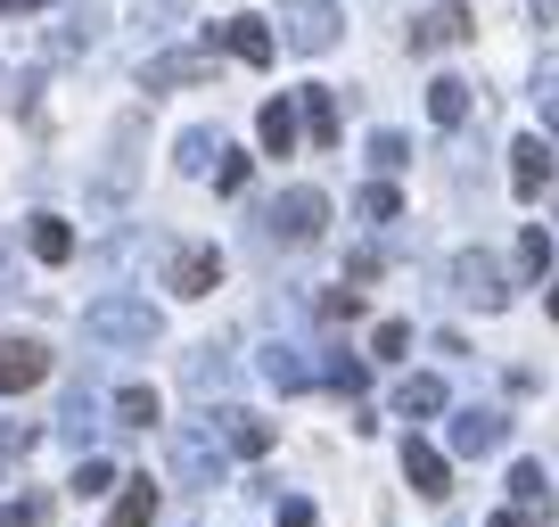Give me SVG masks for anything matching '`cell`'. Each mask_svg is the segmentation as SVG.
<instances>
[{"mask_svg": "<svg viewBox=\"0 0 559 527\" xmlns=\"http://www.w3.org/2000/svg\"><path fill=\"white\" fill-rule=\"evenodd\" d=\"M83 338H99V347H157L165 338V321H157V305L148 297H132V289H107V297H91L83 305Z\"/></svg>", "mask_w": 559, "mask_h": 527, "instance_id": "6da1fadb", "label": "cell"}, {"mask_svg": "<svg viewBox=\"0 0 559 527\" xmlns=\"http://www.w3.org/2000/svg\"><path fill=\"white\" fill-rule=\"evenodd\" d=\"M140 132H148V116H116V132H107V165L91 174V198H99V207H116V198L132 190V165H140Z\"/></svg>", "mask_w": 559, "mask_h": 527, "instance_id": "7a4b0ae2", "label": "cell"}, {"mask_svg": "<svg viewBox=\"0 0 559 527\" xmlns=\"http://www.w3.org/2000/svg\"><path fill=\"white\" fill-rule=\"evenodd\" d=\"M337 25H346V9H337V0H288V9H280V42H288V50H305V58L330 50Z\"/></svg>", "mask_w": 559, "mask_h": 527, "instance_id": "3957f363", "label": "cell"}, {"mask_svg": "<svg viewBox=\"0 0 559 527\" xmlns=\"http://www.w3.org/2000/svg\"><path fill=\"white\" fill-rule=\"evenodd\" d=\"M174 478L181 487H223V445H214V429H198V421H181L174 429Z\"/></svg>", "mask_w": 559, "mask_h": 527, "instance_id": "277c9868", "label": "cell"}, {"mask_svg": "<svg viewBox=\"0 0 559 527\" xmlns=\"http://www.w3.org/2000/svg\"><path fill=\"white\" fill-rule=\"evenodd\" d=\"M453 297H469L477 314H502V305H510V289H502V264H493L486 247H461V256H453Z\"/></svg>", "mask_w": 559, "mask_h": 527, "instance_id": "5b68a950", "label": "cell"}, {"mask_svg": "<svg viewBox=\"0 0 559 527\" xmlns=\"http://www.w3.org/2000/svg\"><path fill=\"white\" fill-rule=\"evenodd\" d=\"M263 223H272V239L313 247V239H321V223H330V198H321V190H288L272 214H263Z\"/></svg>", "mask_w": 559, "mask_h": 527, "instance_id": "8992f818", "label": "cell"}, {"mask_svg": "<svg viewBox=\"0 0 559 527\" xmlns=\"http://www.w3.org/2000/svg\"><path fill=\"white\" fill-rule=\"evenodd\" d=\"M165 289L174 297H214L223 289V247H174L165 256Z\"/></svg>", "mask_w": 559, "mask_h": 527, "instance_id": "52a82bcc", "label": "cell"}, {"mask_svg": "<svg viewBox=\"0 0 559 527\" xmlns=\"http://www.w3.org/2000/svg\"><path fill=\"white\" fill-rule=\"evenodd\" d=\"M469 34H477L469 9H461V0H437V9H419V25H412V58H428V50H461Z\"/></svg>", "mask_w": 559, "mask_h": 527, "instance_id": "ba28073f", "label": "cell"}, {"mask_svg": "<svg viewBox=\"0 0 559 527\" xmlns=\"http://www.w3.org/2000/svg\"><path fill=\"white\" fill-rule=\"evenodd\" d=\"M190 83H214V50H165L140 67V91H190Z\"/></svg>", "mask_w": 559, "mask_h": 527, "instance_id": "9c48e42d", "label": "cell"}, {"mask_svg": "<svg viewBox=\"0 0 559 527\" xmlns=\"http://www.w3.org/2000/svg\"><path fill=\"white\" fill-rule=\"evenodd\" d=\"M41 379H50V347L41 338H0V396H25Z\"/></svg>", "mask_w": 559, "mask_h": 527, "instance_id": "30bf717a", "label": "cell"}, {"mask_svg": "<svg viewBox=\"0 0 559 527\" xmlns=\"http://www.w3.org/2000/svg\"><path fill=\"white\" fill-rule=\"evenodd\" d=\"M214 42H223V50L239 58V67H272V50H280L263 17H223V25H214Z\"/></svg>", "mask_w": 559, "mask_h": 527, "instance_id": "8fae6325", "label": "cell"}, {"mask_svg": "<svg viewBox=\"0 0 559 527\" xmlns=\"http://www.w3.org/2000/svg\"><path fill=\"white\" fill-rule=\"evenodd\" d=\"M502 437H510V421H502V412H453V454H461V461L502 454Z\"/></svg>", "mask_w": 559, "mask_h": 527, "instance_id": "7c38bea8", "label": "cell"}, {"mask_svg": "<svg viewBox=\"0 0 559 527\" xmlns=\"http://www.w3.org/2000/svg\"><path fill=\"white\" fill-rule=\"evenodd\" d=\"M403 478H412V494H428V503H444V494H453V461L437 454V445H403Z\"/></svg>", "mask_w": 559, "mask_h": 527, "instance_id": "4fadbf2b", "label": "cell"}, {"mask_svg": "<svg viewBox=\"0 0 559 527\" xmlns=\"http://www.w3.org/2000/svg\"><path fill=\"white\" fill-rule=\"evenodd\" d=\"M510 190H519L526 207L551 190V149H543V141H510Z\"/></svg>", "mask_w": 559, "mask_h": 527, "instance_id": "5bb4252c", "label": "cell"}, {"mask_svg": "<svg viewBox=\"0 0 559 527\" xmlns=\"http://www.w3.org/2000/svg\"><path fill=\"white\" fill-rule=\"evenodd\" d=\"M214 437H223L230 454H272V429H263L247 405H223V412H214Z\"/></svg>", "mask_w": 559, "mask_h": 527, "instance_id": "9a60e30c", "label": "cell"}, {"mask_svg": "<svg viewBox=\"0 0 559 527\" xmlns=\"http://www.w3.org/2000/svg\"><path fill=\"white\" fill-rule=\"evenodd\" d=\"M297 132H305V124H297V107H288V99H263L255 107V141L272 149V157H297Z\"/></svg>", "mask_w": 559, "mask_h": 527, "instance_id": "2e32d148", "label": "cell"}, {"mask_svg": "<svg viewBox=\"0 0 559 527\" xmlns=\"http://www.w3.org/2000/svg\"><path fill=\"white\" fill-rule=\"evenodd\" d=\"M444 405H453V396H444V379H428V371H412V379L395 387V412H403V421H437Z\"/></svg>", "mask_w": 559, "mask_h": 527, "instance_id": "e0dca14e", "label": "cell"}, {"mask_svg": "<svg viewBox=\"0 0 559 527\" xmlns=\"http://www.w3.org/2000/svg\"><path fill=\"white\" fill-rule=\"evenodd\" d=\"M25 247H34L41 264H74V223H58V214H34V223H25Z\"/></svg>", "mask_w": 559, "mask_h": 527, "instance_id": "ac0fdd59", "label": "cell"}, {"mask_svg": "<svg viewBox=\"0 0 559 527\" xmlns=\"http://www.w3.org/2000/svg\"><path fill=\"white\" fill-rule=\"evenodd\" d=\"M428 116H437L444 132H461V124H469V83H461V74H437V83H428Z\"/></svg>", "mask_w": 559, "mask_h": 527, "instance_id": "d6986e66", "label": "cell"}, {"mask_svg": "<svg viewBox=\"0 0 559 527\" xmlns=\"http://www.w3.org/2000/svg\"><path fill=\"white\" fill-rule=\"evenodd\" d=\"M305 132H313V149H337V132H346L337 91H305Z\"/></svg>", "mask_w": 559, "mask_h": 527, "instance_id": "ffe728a7", "label": "cell"}, {"mask_svg": "<svg viewBox=\"0 0 559 527\" xmlns=\"http://www.w3.org/2000/svg\"><path fill=\"white\" fill-rule=\"evenodd\" d=\"M157 519V487H148V478H132V487L116 494V511H107V527H148Z\"/></svg>", "mask_w": 559, "mask_h": 527, "instance_id": "44dd1931", "label": "cell"}, {"mask_svg": "<svg viewBox=\"0 0 559 527\" xmlns=\"http://www.w3.org/2000/svg\"><path fill=\"white\" fill-rule=\"evenodd\" d=\"M181 379H190L198 396H214V387H230V354L223 347H198L190 363H181Z\"/></svg>", "mask_w": 559, "mask_h": 527, "instance_id": "7402d4cb", "label": "cell"}, {"mask_svg": "<svg viewBox=\"0 0 559 527\" xmlns=\"http://www.w3.org/2000/svg\"><path fill=\"white\" fill-rule=\"evenodd\" d=\"M107 34V17H99V0H83V9H67V25H58V50H91V42Z\"/></svg>", "mask_w": 559, "mask_h": 527, "instance_id": "603a6c76", "label": "cell"}, {"mask_svg": "<svg viewBox=\"0 0 559 527\" xmlns=\"http://www.w3.org/2000/svg\"><path fill=\"white\" fill-rule=\"evenodd\" d=\"M510 503H519L526 519H535V511H551V487H543V461H519V470H510Z\"/></svg>", "mask_w": 559, "mask_h": 527, "instance_id": "cb8c5ba5", "label": "cell"}, {"mask_svg": "<svg viewBox=\"0 0 559 527\" xmlns=\"http://www.w3.org/2000/svg\"><path fill=\"white\" fill-rule=\"evenodd\" d=\"M116 421L123 429H157V387H140V379L116 387Z\"/></svg>", "mask_w": 559, "mask_h": 527, "instance_id": "d4e9b609", "label": "cell"}, {"mask_svg": "<svg viewBox=\"0 0 559 527\" xmlns=\"http://www.w3.org/2000/svg\"><path fill=\"white\" fill-rule=\"evenodd\" d=\"M263 379H272V387H313V363H305L297 347H272V354H263Z\"/></svg>", "mask_w": 559, "mask_h": 527, "instance_id": "484cf974", "label": "cell"}, {"mask_svg": "<svg viewBox=\"0 0 559 527\" xmlns=\"http://www.w3.org/2000/svg\"><path fill=\"white\" fill-rule=\"evenodd\" d=\"M223 165V132H181V174H214Z\"/></svg>", "mask_w": 559, "mask_h": 527, "instance_id": "4316f807", "label": "cell"}, {"mask_svg": "<svg viewBox=\"0 0 559 527\" xmlns=\"http://www.w3.org/2000/svg\"><path fill=\"white\" fill-rule=\"evenodd\" d=\"M519 264H526V272H535V281H543V272H551V231H543V223H526V239H519Z\"/></svg>", "mask_w": 559, "mask_h": 527, "instance_id": "83f0119b", "label": "cell"}, {"mask_svg": "<svg viewBox=\"0 0 559 527\" xmlns=\"http://www.w3.org/2000/svg\"><path fill=\"white\" fill-rule=\"evenodd\" d=\"M321 379H330V387H346V396H362V387H370V371L354 363V354H330V363H321Z\"/></svg>", "mask_w": 559, "mask_h": 527, "instance_id": "f1b7e54d", "label": "cell"}, {"mask_svg": "<svg viewBox=\"0 0 559 527\" xmlns=\"http://www.w3.org/2000/svg\"><path fill=\"white\" fill-rule=\"evenodd\" d=\"M354 207H362V214H370V223H395V214H403V198H395V190H386V181H370V190H362V198H354Z\"/></svg>", "mask_w": 559, "mask_h": 527, "instance_id": "f546056e", "label": "cell"}, {"mask_svg": "<svg viewBox=\"0 0 559 527\" xmlns=\"http://www.w3.org/2000/svg\"><path fill=\"white\" fill-rule=\"evenodd\" d=\"M370 165H386V174H395V165H412V149H403V132H370Z\"/></svg>", "mask_w": 559, "mask_h": 527, "instance_id": "4dcf8cb0", "label": "cell"}, {"mask_svg": "<svg viewBox=\"0 0 559 527\" xmlns=\"http://www.w3.org/2000/svg\"><path fill=\"white\" fill-rule=\"evenodd\" d=\"M412 347V321H379V330H370V354H403Z\"/></svg>", "mask_w": 559, "mask_h": 527, "instance_id": "1f68e13d", "label": "cell"}, {"mask_svg": "<svg viewBox=\"0 0 559 527\" xmlns=\"http://www.w3.org/2000/svg\"><path fill=\"white\" fill-rule=\"evenodd\" d=\"M107 487H116V470H107V461H91V454H83V470H74V494H107Z\"/></svg>", "mask_w": 559, "mask_h": 527, "instance_id": "d6a6232c", "label": "cell"}, {"mask_svg": "<svg viewBox=\"0 0 559 527\" xmlns=\"http://www.w3.org/2000/svg\"><path fill=\"white\" fill-rule=\"evenodd\" d=\"M214 190H247V157H230V149H223V165H214Z\"/></svg>", "mask_w": 559, "mask_h": 527, "instance_id": "836d02e7", "label": "cell"}, {"mask_svg": "<svg viewBox=\"0 0 559 527\" xmlns=\"http://www.w3.org/2000/svg\"><path fill=\"white\" fill-rule=\"evenodd\" d=\"M280 527H313V503H305V494H288V503H280Z\"/></svg>", "mask_w": 559, "mask_h": 527, "instance_id": "e575fe53", "label": "cell"}, {"mask_svg": "<svg viewBox=\"0 0 559 527\" xmlns=\"http://www.w3.org/2000/svg\"><path fill=\"white\" fill-rule=\"evenodd\" d=\"M41 519V503H9V511H0V527H34Z\"/></svg>", "mask_w": 559, "mask_h": 527, "instance_id": "d590c367", "label": "cell"}, {"mask_svg": "<svg viewBox=\"0 0 559 527\" xmlns=\"http://www.w3.org/2000/svg\"><path fill=\"white\" fill-rule=\"evenodd\" d=\"M140 17H165V25H174V17H181V0H140Z\"/></svg>", "mask_w": 559, "mask_h": 527, "instance_id": "8d00e7d4", "label": "cell"}, {"mask_svg": "<svg viewBox=\"0 0 559 527\" xmlns=\"http://www.w3.org/2000/svg\"><path fill=\"white\" fill-rule=\"evenodd\" d=\"M535 9V25H559V0H526Z\"/></svg>", "mask_w": 559, "mask_h": 527, "instance_id": "74e56055", "label": "cell"}, {"mask_svg": "<svg viewBox=\"0 0 559 527\" xmlns=\"http://www.w3.org/2000/svg\"><path fill=\"white\" fill-rule=\"evenodd\" d=\"M486 527H535V519H526V511H493Z\"/></svg>", "mask_w": 559, "mask_h": 527, "instance_id": "f35d334b", "label": "cell"}, {"mask_svg": "<svg viewBox=\"0 0 559 527\" xmlns=\"http://www.w3.org/2000/svg\"><path fill=\"white\" fill-rule=\"evenodd\" d=\"M17 9H41V0H0V17H17Z\"/></svg>", "mask_w": 559, "mask_h": 527, "instance_id": "ab89813d", "label": "cell"}, {"mask_svg": "<svg viewBox=\"0 0 559 527\" xmlns=\"http://www.w3.org/2000/svg\"><path fill=\"white\" fill-rule=\"evenodd\" d=\"M551 141H559V107H551Z\"/></svg>", "mask_w": 559, "mask_h": 527, "instance_id": "60d3db41", "label": "cell"}, {"mask_svg": "<svg viewBox=\"0 0 559 527\" xmlns=\"http://www.w3.org/2000/svg\"><path fill=\"white\" fill-rule=\"evenodd\" d=\"M551 321H559V289H551Z\"/></svg>", "mask_w": 559, "mask_h": 527, "instance_id": "b9f144b4", "label": "cell"}]
</instances>
